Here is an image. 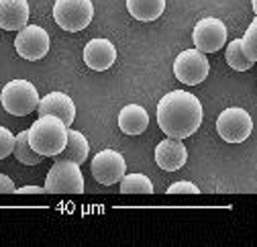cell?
<instances>
[{
  "mask_svg": "<svg viewBox=\"0 0 257 247\" xmlns=\"http://www.w3.org/2000/svg\"><path fill=\"white\" fill-rule=\"evenodd\" d=\"M13 153H15V158L21 164H25V166H37L43 160V156H39V153L29 145V133L27 131H21L15 137V149H13Z\"/></svg>",
  "mask_w": 257,
  "mask_h": 247,
  "instance_id": "18",
  "label": "cell"
},
{
  "mask_svg": "<svg viewBox=\"0 0 257 247\" xmlns=\"http://www.w3.org/2000/svg\"><path fill=\"white\" fill-rule=\"evenodd\" d=\"M149 125V114L139 104H126L118 112V129L126 135H141Z\"/></svg>",
  "mask_w": 257,
  "mask_h": 247,
  "instance_id": "15",
  "label": "cell"
},
{
  "mask_svg": "<svg viewBox=\"0 0 257 247\" xmlns=\"http://www.w3.org/2000/svg\"><path fill=\"white\" fill-rule=\"evenodd\" d=\"M204 118L200 100L186 90H172L157 104V125L168 137L186 139L200 129Z\"/></svg>",
  "mask_w": 257,
  "mask_h": 247,
  "instance_id": "1",
  "label": "cell"
},
{
  "mask_svg": "<svg viewBox=\"0 0 257 247\" xmlns=\"http://www.w3.org/2000/svg\"><path fill=\"white\" fill-rule=\"evenodd\" d=\"M90 153V145H88V139L84 137V133L80 131H74V129H68V141H66V147L59 153L61 160H70L78 166H82Z\"/></svg>",
  "mask_w": 257,
  "mask_h": 247,
  "instance_id": "16",
  "label": "cell"
},
{
  "mask_svg": "<svg viewBox=\"0 0 257 247\" xmlns=\"http://www.w3.org/2000/svg\"><path fill=\"white\" fill-rule=\"evenodd\" d=\"M27 133L29 145L43 158L59 156L68 141V127L53 114H41Z\"/></svg>",
  "mask_w": 257,
  "mask_h": 247,
  "instance_id": "2",
  "label": "cell"
},
{
  "mask_svg": "<svg viewBox=\"0 0 257 247\" xmlns=\"http://www.w3.org/2000/svg\"><path fill=\"white\" fill-rule=\"evenodd\" d=\"M124 172H126L124 158L114 149H102L96 153L92 160V176L98 184H102V186L118 184L120 178L124 176Z\"/></svg>",
  "mask_w": 257,
  "mask_h": 247,
  "instance_id": "9",
  "label": "cell"
},
{
  "mask_svg": "<svg viewBox=\"0 0 257 247\" xmlns=\"http://www.w3.org/2000/svg\"><path fill=\"white\" fill-rule=\"evenodd\" d=\"M227 64H229L233 70H237V72H247V70L253 68L255 61H251V59L245 55V51H243V47H241V39H233V41L229 43V47H227Z\"/></svg>",
  "mask_w": 257,
  "mask_h": 247,
  "instance_id": "20",
  "label": "cell"
},
{
  "mask_svg": "<svg viewBox=\"0 0 257 247\" xmlns=\"http://www.w3.org/2000/svg\"><path fill=\"white\" fill-rule=\"evenodd\" d=\"M186 160H188V151L182 139L168 137L155 147V164L166 172H176L184 168Z\"/></svg>",
  "mask_w": 257,
  "mask_h": 247,
  "instance_id": "12",
  "label": "cell"
},
{
  "mask_svg": "<svg viewBox=\"0 0 257 247\" xmlns=\"http://www.w3.org/2000/svg\"><path fill=\"white\" fill-rule=\"evenodd\" d=\"M0 102L13 116H27L37 110L39 92L29 80H11L0 92Z\"/></svg>",
  "mask_w": 257,
  "mask_h": 247,
  "instance_id": "3",
  "label": "cell"
},
{
  "mask_svg": "<svg viewBox=\"0 0 257 247\" xmlns=\"http://www.w3.org/2000/svg\"><path fill=\"white\" fill-rule=\"evenodd\" d=\"M241 47L245 51V55L251 59V61H257V21H253L247 29L245 37L241 39Z\"/></svg>",
  "mask_w": 257,
  "mask_h": 247,
  "instance_id": "21",
  "label": "cell"
},
{
  "mask_svg": "<svg viewBox=\"0 0 257 247\" xmlns=\"http://www.w3.org/2000/svg\"><path fill=\"white\" fill-rule=\"evenodd\" d=\"M15 47L23 59L29 61L43 59L49 51V35L39 25H25L15 39Z\"/></svg>",
  "mask_w": 257,
  "mask_h": 247,
  "instance_id": "8",
  "label": "cell"
},
{
  "mask_svg": "<svg viewBox=\"0 0 257 247\" xmlns=\"http://www.w3.org/2000/svg\"><path fill=\"white\" fill-rule=\"evenodd\" d=\"M192 41H194L198 51L214 53L227 43V27H224L222 21L212 17L200 19L194 27V33H192Z\"/></svg>",
  "mask_w": 257,
  "mask_h": 247,
  "instance_id": "10",
  "label": "cell"
},
{
  "mask_svg": "<svg viewBox=\"0 0 257 247\" xmlns=\"http://www.w3.org/2000/svg\"><path fill=\"white\" fill-rule=\"evenodd\" d=\"M210 72V64L202 51L198 49H186L174 61V74L186 86H196L206 80Z\"/></svg>",
  "mask_w": 257,
  "mask_h": 247,
  "instance_id": "7",
  "label": "cell"
},
{
  "mask_svg": "<svg viewBox=\"0 0 257 247\" xmlns=\"http://www.w3.org/2000/svg\"><path fill=\"white\" fill-rule=\"evenodd\" d=\"M15 192H17V194H43L45 188H39V186H25V188H17Z\"/></svg>",
  "mask_w": 257,
  "mask_h": 247,
  "instance_id": "25",
  "label": "cell"
},
{
  "mask_svg": "<svg viewBox=\"0 0 257 247\" xmlns=\"http://www.w3.org/2000/svg\"><path fill=\"white\" fill-rule=\"evenodd\" d=\"M13 149H15V135L7 127H0V160L9 158Z\"/></svg>",
  "mask_w": 257,
  "mask_h": 247,
  "instance_id": "22",
  "label": "cell"
},
{
  "mask_svg": "<svg viewBox=\"0 0 257 247\" xmlns=\"http://www.w3.org/2000/svg\"><path fill=\"white\" fill-rule=\"evenodd\" d=\"M116 59V47L108 39H92L84 47V61L90 70L104 72Z\"/></svg>",
  "mask_w": 257,
  "mask_h": 247,
  "instance_id": "13",
  "label": "cell"
},
{
  "mask_svg": "<svg viewBox=\"0 0 257 247\" xmlns=\"http://www.w3.org/2000/svg\"><path fill=\"white\" fill-rule=\"evenodd\" d=\"M168 194H200V188L192 182H174L168 188Z\"/></svg>",
  "mask_w": 257,
  "mask_h": 247,
  "instance_id": "23",
  "label": "cell"
},
{
  "mask_svg": "<svg viewBox=\"0 0 257 247\" xmlns=\"http://www.w3.org/2000/svg\"><path fill=\"white\" fill-rule=\"evenodd\" d=\"M122 194H153V184L145 174H128L120 178Z\"/></svg>",
  "mask_w": 257,
  "mask_h": 247,
  "instance_id": "19",
  "label": "cell"
},
{
  "mask_svg": "<svg viewBox=\"0 0 257 247\" xmlns=\"http://www.w3.org/2000/svg\"><path fill=\"white\" fill-rule=\"evenodd\" d=\"M94 7L92 0H55L53 5V19L55 23L70 33L86 29L92 23Z\"/></svg>",
  "mask_w": 257,
  "mask_h": 247,
  "instance_id": "4",
  "label": "cell"
},
{
  "mask_svg": "<svg viewBox=\"0 0 257 247\" xmlns=\"http://www.w3.org/2000/svg\"><path fill=\"white\" fill-rule=\"evenodd\" d=\"M86 188L84 176L80 172V166L70 160H57L47 174L45 180V192H70V194H82Z\"/></svg>",
  "mask_w": 257,
  "mask_h": 247,
  "instance_id": "5",
  "label": "cell"
},
{
  "mask_svg": "<svg viewBox=\"0 0 257 247\" xmlns=\"http://www.w3.org/2000/svg\"><path fill=\"white\" fill-rule=\"evenodd\" d=\"M126 9L137 21H155L164 15L166 0H126Z\"/></svg>",
  "mask_w": 257,
  "mask_h": 247,
  "instance_id": "17",
  "label": "cell"
},
{
  "mask_svg": "<svg viewBox=\"0 0 257 247\" xmlns=\"http://www.w3.org/2000/svg\"><path fill=\"white\" fill-rule=\"evenodd\" d=\"M17 188H15V182L9 178V176H5V174H0V194H11V192H15Z\"/></svg>",
  "mask_w": 257,
  "mask_h": 247,
  "instance_id": "24",
  "label": "cell"
},
{
  "mask_svg": "<svg viewBox=\"0 0 257 247\" xmlns=\"http://www.w3.org/2000/svg\"><path fill=\"white\" fill-rule=\"evenodd\" d=\"M27 0H0V27L5 31H21L29 21Z\"/></svg>",
  "mask_w": 257,
  "mask_h": 247,
  "instance_id": "14",
  "label": "cell"
},
{
  "mask_svg": "<svg viewBox=\"0 0 257 247\" xmlns=\"http://www.w3.org/2000/svg\"><path fill=\"white\" fill-rule=\"evenodd\" d=\"M253 131V118L245 108L231 106L222 110L216 118V133L227 143H241L249 139Z\"/></svg>",
  "mask_w": 257,
  "mask_h": 247,
  "instance_id": "6",
  "label": "cell"
},
{
  "mask_svg": "<svg viewBox=\"0 0 257 247\" xmlns=\"http://www.w3.org/2000/svg\"><path fill=\"white\" fill-rule=\"evenodd\" d=\"M37 112L39 116L41 114H53L57 116L59 120H63V125L70 127L74 118H76V106H74V100L63 94V92H49L43 98H39V104H37Z\"/></svg>",
  "mask_w": 257,
  "mask_h": 247,
  "instance_id": "11",
  "label": "cell"
}]
</instances>
